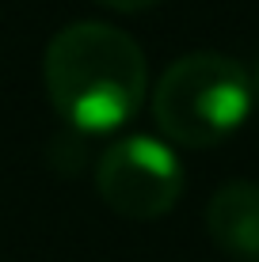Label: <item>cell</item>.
Segmentation results:
<instances>
[{
	"mask_svg": "<svg viewBox=\"0 0 259 262\" xmlns=\"http://www.w3.org/2000/svg\"><path fill=\"white\" fill-rule=\"evenodd\" d=\"M42 84L73 129L111 133L126 125L145 103L149 61L122 27L80 19L61 27L42 57Z\"/></svg>",
	"mask_w": 259,
	"mask_h": 262,
	"instance_id": "6da1fadb",
	"label": "cell"
},
{
	"mask_svg": "<svg viewBox=\"0 0 259 262\" xmlns=\"http://www.w3.org/2000/svg\"><path fill=\"white\" fill-rule=\"evenodd\" d=\"M252 76L236 57L194 50L164 69L153 88V122L168 144L213 148L252 114Z\"/></svg>",
	"mask_w": 259,
	"mask_h": 262,
	"instance_id": "7a4b0ae2",
	"label": "cell"
},
{
	"mask_svg": "<svg viewBox=\"0 0 259 262\" xmlns=\"http://www.w3.org/2000/svg\"><path fill=\"white\" fill-rule=\"evenodd\" d=\"M95 190L126 221H160L183 198V164L168 141L122 137L95 160Z\"/></svg>",
	"mask_w": 259,
	"mask_h": 262,
	"instance_id": "3957f363",
	"label": "cell"
},
{
	"mask_svg": "<svg viewBox=\"0 0 259 262\" xmlns=\"http://www.w3.org/2000/svg\"><path fill=\"white\" fill-rule=\"evenodd\" d=\"M206 236L233 262H259V183L233 179L206 205Z\"/></svg>",
	"mask_w": 259,
	"mask_h": 262,
	"instance_id": "277c9868",
	"label": "cell"
},
{
	"mask_svg": "<svg viewBox=\"0 0 259 262\" xmlns=\"http://www.w3.org/2000/svg\"><path fill=\"white\" fill-rule=\"evenodd\" d=\"M46 160H50V167L57 171V175H65V179L80 175V171L88 167V133L73 129V125L53 133L50 144H46Z\"/></svg>",
	"mask_w": 259,
	"mask_h": 262,
	"instance_id": "5b68a950",
	"label": "cell"
},
{
	"mask_svg": "<svg viewBox=\"0 0 259 262\" xmlns=\"http://www.w3.org/2000/svg\"><path fill=\"white\" fill-rule=\"evenodd\" d=\"M95 4L111 8V12H126V15H133V12H149V8H156L160 0H95Z\"/></svg>",
	"mask_w": 259,
	"mask_h": 262,
	"instance_id": "8992f818",
	"label": "cell"
},
{
	"mask_svg": "<svg viewBox=\"0 0 259 262\" xmlns=\"http://www.w3.org/2000/svg\"><path fill=\"white\" fill-rule=\"evenodd\" d=\"M248 76H252V99H255V103H259V61H255V69H252V72H248Z\"/></svg>",
	"mask_w": 259,
	"mask_h": 262,
	"instance_id": "52a82bcc",
	"label": "cell"
}]
</instances>
